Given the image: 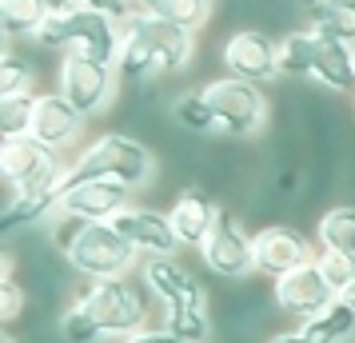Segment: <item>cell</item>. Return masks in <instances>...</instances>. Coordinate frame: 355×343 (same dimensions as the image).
<instances>
[{
  "instance_id": "6da1fadb",
  "label": "cell",
  "mask_w": 355,
  "mask_h": 343,
  "mask_svg": "<svg viewBox=\"0 0 355 343\" xmlns=\"http://www.w3.org/2000/svg\"><path fill=\"white\" fill-rule=\"evenodd\" d=\"M192 56H196V33L164 24V20L136 8L124 20V44H120L116 68L128 80H152V76H164V72L188 68Z\"/></svg>"
},
{
  "instance_id": "7a4b0ae2",
  "label": "cell",
  "mask_w": 355,
  "mask_h": 343,
  "mask_svg": "<svg viewBox=\"0 0 355 343\" xmlns=\"http://www.w3.org/2000/svg\"><path fill=\"white\" fill-rule=\"evenodd\" d=\"M156 168H160L156 152L144 140L124 136V132H104L72 156L68 180H112L124 184L128 192H144L156 180Z\"/></svg>"
},
{
  "instance_id": "3957f363",
  "label": "cell",
  "mask_w": 355,
  "mask_h": 343,
  "mask_svg": "<svg viewBox=\"0 0 355 343\" xmlns=\"http://www.w3.org/2000/svg\"><path fill=\"white\" fill-rule=\"evenodd\" d=\"M56 247L64 252L72 272L80 279H124L136 272V247L112 228V224H76L60 220L56 224Z\"/></svg>"
},
{
  "instance_id": "277c9868",
  "label": "cell",
  "mask_w": 355,
  "mask_h": 343,
  "mask_svg": "<svg viewBox=\"0 0 355 343\" xmlns=\"http://www.w3.org/2000/svg\"><path fill=\"white\" fill-rule=\"evenodd\" d=\"M76 299H80L88 315L100 324V331L108 340H128L136 331L152 327V295H148L144 283H136L132 276L124 279H84L76 288Z\"/></svg>"
},
{
  "instance_id": "5b68a950",
  "label": "cell",
  "mask_w": 355,
  "mask_h": 343,
  "mask_svg": "<svg viewBox=\"0 0 355 343\" xmlns=\"http://www.w3.org/2000/svg\"><path fill=\"white\" fill-rule=\"evenodd\" d=\"M72 160L40 144L36 136H8L0 140V176L8 192H52L68 184Z\"/></svg>"
},
{
  "instance_id": "8992f818",
  "label": "cell",
  "mask_w": 355,
  "mask_h": 343,
  "mask_svg": "<svg viewBox=\"0 0 355 343\" xmlns=\"http://www.w3.org/2000/svg\"><path fill=\"white\" fill-rule=\"evenodd\" d=\"M116 84H120V68L100 64V60H80V56H60L56 68V92L84 116L96 120L112 108Z\"/></svg>"
},
{
  "instance_id": "52a82bcc",
  "label": "cell",
  "mask_w": 355,
  "mask_h": 343,
  "mask_svg": "<svg viewBox=\"0 0 355 343\" xmlns=\"http://www.w3.org/2000/svg\"><path fill=\"white\" fill-rule=\"evenodd\" d=\"M200 92L216 112L220 132L227 136H256L268 124V96L259 92V84H248L240 76H216Z\"/></svg>"
},
{
  "instance_id": "ba28073f",
  "label": "cell",
  "mask_w": 355,
  "mask_h": 343,
  "mask_svg": "<svg viewBox=\"0 0 355 343\" xmlns=\"http://www.w3.org/2000/svg\"><path fill=\"white\" fill-rule=\"evenodd\" d=\"M200 260L220 279H248L256 272V231L243 228L240 216L220 212L208 244L200 247Z\"/></svg>"
},
{
  "instance_id": "9c48e42d",
  "label": "cell",
  "mask_w": 355,
  "mask_h": 343,
  "mask_svg": "<svg viewBox=\"0 0 355 343\" xmlns=\"http://www.w3.org/2000/svg\"><path fill=\"white\" fill-rule=\"evenodd\" d=\"M220 60H224L227 76H240L248 84H272L275 76H284L279 72V40L268 33H259V28H240V33H232L224 40V49H220Z\"/></svg>"
},
{
  "instance_id": "30bf717a",
  "label": "cell",
  "mask_w": 355,
  "mask_h": 343,
  "mask_svg": "<svg viewBox=\"0 0 355 343\" xmlns=\"http://www.w3.org/2000/svg\"><path fill=\"white\" fill-rule=\"evenodd\" d=\"M336 299H339V292L331 288V279L320 272V263L315 260L304 263V267H295V272H288L284 279H275L272 283V304L284 311V315L300 319V324L315 319V315L327 311Z\"/></svg>"
},
{
  "instance_id": "8fae6325",
  "label": "cell",
  "mask_w": 355,
  "mask_h": 343,
  "mask_svg": "<svg viewBox=\"0 0 355 343\" xmlns=\"http://www.w3.org/2000/svg\"><path fill=\"white\" fill-rule=\"evenodd\" d=\"M136 192L112 180H68L60 192V216L56 220H76V224H112L116 216L132 204Z\"/></svg>"
},
{
  "instance_id": "7c38bea8",
  "label": "cell",
  "mask_w": 355,
  "mask_h": 343,
  "mask_svg": "<svg viewBox=\"0 0 355 343\" xmlns=\"http://www.w3.org/2000/svg\"><path fill=\"white\" fill-rule=\"evenodd\" d=\"M315 256H320L315 244L291 224H263L256 231V276H268L272 283L284 279L288 272H295V267L311 263Z\"/></svg>"
},
{
  "instance_id": "4fadbf2b",
  "label": "cell",
  "mask_w": 355,
  "mask_h": 343,
  "mask_svg": "<svg viewBox=\"0 0 355 343\" xmlns=\"http://www.w3.org/2000/svg\"><path fill=\"white\" fill-rule=\"evenodd\" d=\"M68 24V52L64 56H80V60H100V64H116L120 60V44H124V24L92 8H76L64 12Z\"/></svg>"
},
{
  "instance_id": "5bb4252c",
  "label": "cell",
  "mask_w": 355,
  "mask_h": 343,
  "mask_svg": "<svg viewBox=\"0 0 355 343\" xmlns=\"http://www.w3.org/2000/svg\"><path fill=\"white\" fill-rule=\"evenodd\" d=\"M140 283L160 308H180V304H208L204 283L176 260V256H152L140 260Z\"/></svg>"
},
{
  "instance_id": "9a60e30c",
  "label": "cell",
  "mask_w": 355,
  "mask_h": 343,
  "mask_svg": "<svg viewBox=\"0 0 355 343\" xmlns=\"http://www.w3.org/2000/svg\"><path fill=\"white\" fill-rule=\"evenodd\" d=\"M84 120L72 104H68L56 88L52 92H36V108H33V128H28V136H36L40 144H49L52 152H60V156H68L72 148L80 144L84 136Z\"/></svg>"
},
{
  "instance_id": "2e32d148",
  "label": "cell",
  "mask_w": 355,
  "mask_h": 343,
  "mask_svg": "<svg viewBox=\"0 0 355 343\" xmlns=\"http://www.w3.org/2000/svg\"><path fill=\"white\" fill-rule=\"evenodd\" d=\"M112 228L136 247V256L140 260H152V256H176L184 252L176 240V231H172V220L168 212H152V208H136L128 204L124 212L112 220Z\"/></svg>"
},
{
  "instance_id": "e0dca14e",
  "label": "cell",
  "mask_w": 355,
  "mask_h": 343,
  "mask_svg": "<svg viewBox=\"0 0 355 343\" xmlns=\"http://www.w3.org/2000/svg\"><path fill=\"white\" fill-rule=\"evenodd\" d=\"M220 212H224V208H220L204 188H180V196L172 200V208H168V220H172V231H176L180 247L200 252V247L208 244V236H211V228H216Z\"/></svg>"
},
{
  "instance_id": "ac0fdd59",
  "label": "cell",
  "mask_w": 355,
  "mask_h": 343,
  "mask_svg": "<svg viewBox=\"0 0 355 343\" xmlns=\"http://www.w3.org/2000/svg\"><path fill=\"white\" fill-rule=\"evenodd\" d=\"M311 33H315V28H311ZM311 80L320 84V88H327V92H336V96H355V44L336 40V36H320V40H315Z\"/></svg>"
},
{
  "instance_id": "d6986e66",
  "label": "cell",
  "mask_w": 355,
  "mask_h": 343,
  "mask_svg": "<svg viewBox=\"0 0 355 343\" xmlns=\"http://www.w3.org/2000/svg\"><path fill=\"white\" fill-rule=\"evenodd\" d=\"M60 192L64 188H52V192H12L8 208L0 216V231L12 236L20 228H40L44 220L60 216Z\"/></svg>"
},
{
  "instance_id": "ffe728a7",
  "label": "cell",
  "mask_w": 355,
  "mask_h": 343,
  "mask_svg": "<svg viewBox=\"0 0 355 343\" xmlns=\"http://www.w3.org/2000/svg\"><path fill=\"white\" fill-rule=\"evenodd\" d=\"M307 28L320 36H336L355 44V0H307L304 4Z\"/></svg>"
},
{
  "instance_id": "44dd1931",
  "label": "cell",
  "mask_w": 355,
  "mask_h": 343,
  "mask_svg": "<svg viewBox=\"0 0 355 343\" xmlns=\"http://www.w3.org/2000/svg\"><path fill=\"white\" fill-rule=\"evenodd\" d=\"M315 240H320V252L355 260V204L327 208L320 216V224H315Z\"/></svg>"
},
{
  "instance_id": "7402d4cb",
  "label": "cell",
  "mask_w": 355,
  "mask_h": 343,
  "mask_svg": "<svg viewBox=\"0 0 355 343\" xmlns=\"http://www.w3.org/2000/svg\"><path fill=\"white\" fill-rule=\"evenodd\" d=\"M315 40L320 36L311 28H291L288 36H279V72L288 80H311V68H315Z\"/></svg>"
},
{
  "instance_id": "603a6c76",
  "label": "cell",
  "mask_w": 355,
  "mask_h": 343,
  "mask_svg": "<svg viewBox=\"0 0 355 343\" xmlns=\"http://www.w3.org/2000/svg\"><path fill=\"white\" fill-rule=\"evenodd\" d=\"M160 327L172 331L184 343H208L211 340V311L208 304H180V308H160Z\"/></svg>"
},
{
  "instance_id": "cb8c5ba5",
  "label": "cell",
  "mask_w": 355,
  "mask_h": 343,
  "mask_svg": "<svg viewBox=\"0 0 355 343\" xmlns=\"http://www.w3.org/2000/svg\"><path fill=\"white\" fill-rule=\"evenodd\" d=\"M136 8L148 12V17L164 20V24L188 28V33H200L211 12V4H204V0H136Z\"/></svg>"
},
{
  "instance_id": "d4e9b609",
  "label": "cell",
  "mask_w": 355,
  "mask_h": 343,
  "mask_svg": "<svg viewBox=\"0 0 355 343\" xmlns=\"http://www.w3.org/2000/svg\"><path fill=\"white\" fill-rule=\"evenodd\" d=\"M300 331H304L311 343H347L355 335V311L343 304V299H336L327 311H320L315 319H307V324H300Z\"/></svg>"
},
{
  "instance_id": "484cf974",
  "label": "cell",
  "mask_w": 355,
  "mask_h": 343,
  "mask_svg": "<svg viewBox=\"0 0 355 343\" xmlns=\"http://www.w3.org/2000/svg\"><path fill=\"white\" fill-rule=\"evenodd\" d=\"M49 8L44 0H0V28L4 36H28L36 40V33L44 28Z\"/></svg>"
},
{
  "instance_id": "4316f807",
  "label": "cell",
  "mask_w": 355,
  "mask_h": 343,
  "mask_svg": "<svg viewBox=\"0 0 355 343\" xmlns=\"http://www.w3.org/2000/svg\"><path fill=\"white\" fill-rule=\"evenodd\" d=\"M56 335L64 343H108V335L100 331V324L88 315L80 299H68L64 311L56 315Z\"/></svg>"
},
{
  "instance_id": "83f0119b",
  "label": "cell",
  "mask_w": 355,
  "mask_h": 343,
  "mask_svg": "<svg viewBox=\"0 0 355 343\" xmlns=\"http://www.w3.org/2000/svg\"><path fill=\"white\" fill-rule=\"evenodd\" d=\"M172 116H176L180 128L192 132V136H211V132H220V124H216V112L208 108L204 92H184V96H176V104H172Z\"/></svg>"
},
{
  "instance_id": "f1b7e54d",
  "label": "cell",
  "mask_w": 355,
  "mask_h": 343,
  "mask_svg": "<svg viewBox=\"0 0 355 343\" xmlns=\"http://www.w3.org/2000/svg\"><path fill=\"white\" fill-rule=\"evenodd\" d=\"M36 88V64L8 49L0 56V96H33Z\"/></svg>"
},
{
  "instance_id": "f546056e",
  "label": "cell",
  "mask_w": 355,
  "mask_h": 343,
  "mask_svg": "<svg viewBox=\"0 0 355 343\" xmlns=\"http://www.w3.org/2000/svg\"><path fill=\"white\" fill-rule=\"evenodd\" d=\"M33 108H36V92L33 96H0V140L28 136V128H33Z\"/></svg>"
},
{
  "instance_id": "4dcf8cb0",
  "label": "cell",
  "mask_w": 355,
  "mask_h": 343,
  "mask_svg": "<svg viewBox=\"0 0 355 343\" xmlns=\"http://www.w3.org/2000/svg\"><path fill=\"white\" fill-rule=\"evenodd\" d=\"M24 308H28L24 283L17 279V272H4V276H0V324H4V331L24 315Z\"/></svg>"
},
{
  "instance_id": "1f68e13d",
  "label": "cell",
  "mask_w": 355,
  "mask_h": 343,
  "mask_svg": "<svg viewBox=\"0 0 355 343\" xmlns=\"http://www.w3.org/2000/svg\"><path fill=\"white\" fill-rule=\"evenodd\" d=\"M315 263H320L323 276L331 279V288H336V292H343V288H347V283L355 279V260H343V256L320 252V256H315Z\"/></svg>"
},
{
  "instance_id": "d6a6232c",
  "label": "cell",
  "mask_w": 355,
  "mask_h": 343,
  "mask_svg": "<svg viewBox=\"0 0 355 343\" xmlns=\"http://www.w3.org/2000/svg\"><path fill=\"white\" fill-rule=\"evenodd\" d=\"M36 44L49 52H60L64 56L68 52V24H64V12H49V20H44V28L36 33Z\"/></svg>"
},
{
  "instance_id": "836d02e7",
  "label": "cell",
  "mask_w": 355,
  "mask_h": 343,
  "mask_svg": "<svg viewBox=\"0 0 355 343\" xmlns=\"http://www.w3.org/2000/svg\"><path fill=\"white\" fill-rule=\"evenodd\" d=\"M80 8H92V12H104V17H112V20H124L136 12V0H80Z\"/></svg>"
},
{
  "instance_id": "e575fe53",
  "label": "cell",
  "mask_w": 355,
  "mask_h": 343,
  "mask_svg": "<svg viewBox=\"0 0 355 343\" xmlns=\"http://www.w3.org/2000/svg\"><path fill=\"white\" fill-rule=\"evenodd\" d=\"M120 343H184V340H176L164 327H144V331H136V335H128V340H120Z\"/></svg>"
},
{
  "instance_id": "d590c367",
  "label": "cell",
  "mask_w": 355,
  "mask_h": 343,
  "mask_svg": "<svg viewBox=\"0 0 355 343\" xmlns=\"http://www.w3.org/2000/svg\"><path fill=\"white\" fill-rule=\"evenodd\" d=\"M268 343H311V340H307L304 331L295 327V331H275V335H272V340H268Z\"/></svg>"
},
{
  "instance_id": "8d00e7d4",
  "label": "cell",
  "mask_w": 355,
  "mask_h": 343,
  "mask_svg": "<svg viewBox=\"0 0 355 343\" xmlns=\"http://www.w3.org/2000/svg\"><path fill=\"white\" fill-rule=\"evenodd\" d=\"M44 8H49V12H76L80 0H44Z\"/></svg>"
},
{
  "instance_id": "74e56055",
  "label": "cell",
  "mask_w": 355,
  "mask_h": 343,
  "mask_svg": "<svg viewBox=\"0 0 355 343\" xmlns=\"http://www.w3.org/2000/svg\"><path fill=\"white\" fill-rule=\"evenodd\" d=\"M339 299H343V304H347V308L355 311V279L347 283V288H343V292H339Z\"/></svg>"
},
{
  "instance_id": "f35d334b",
  "label": "cell",
  "mask_w": 355,
  "mask_h": 343,
  "mask_svg": "<svg viewBox=\"0 0 355 343\" xmlns=\"http://www.w3.org/2000/svg\"><path fill=\"white\" fill-rule=\"evenodd\" d=\"M0 343H17V335H12V331H4V335H0Z\"/></svg>"
},
{
  "instance_id": "ab89813d",
  "label": "cell",
  "mask_w": 355,
  "mask_h": 343,
  "mask_svg": "<svg viewBox=\"0 0 355 343\" xmlns=\"http://www.w3.org/2000/svg\"><path fill=\"white\" fill-rule=\"evenodd\" d=\"M204 4H211V0H204Z\"/></svg>"
},
{
  "instance_id": "60d3db41",
  "label": "cell",
  "mask_w": 355,
  "mask_h": 343,
  "mask_svg": "<svg viewBox=\"0 0 355 343\" xmlns=\"http://www.w3.org/2000/svg\"><path fill=\"white\" fill-rule=\"evenodd\" d=\"M352 104H355V96H352Z\"/></svg>"
}]
</instances>
